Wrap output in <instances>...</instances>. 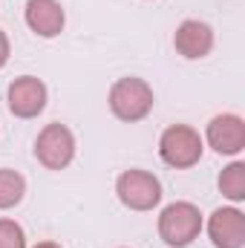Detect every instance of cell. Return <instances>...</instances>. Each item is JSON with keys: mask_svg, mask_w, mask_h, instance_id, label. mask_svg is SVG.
<instances>
[{"mask_svg": "<svg viewBox=\"0 0 245 248\" xmlns=\"http://www.w3.org/2000/svg\"><path fill=\"white\" fill-rule=\"evenodd\" d=\"M219 190L231 202H243L245 199V162H231L219 173Z\"/></svg>", "mask_w": 245, "mask_h": 248, "instance_id": "cell-12", "label": "cell"}, {"mask_svg": "<svg viewBox=\"0 0 245 248\" xmlns=\"http://www.w3.org/2000/svg\"><path fill=\"white\" fill-rule=\"evenodd\" d=\"M205 139H208V144H211L216 153H222V156H237V153H243V147H245V122L237 113L214 116V119L208 122Z\"/></svg>", "mask_w": 245, "mask_h": 248, "instance_id": "cell-7", "label": "cell"}, {"mask_svg": "<svg viewBox=\"0 0 245 248\" xmlns=\"http://www.w3.org/2000/svg\"><path fill=\"white\" fill-rule=\"evenodd\" d=\"M173 46L176 52L187 61H199L214 49V29L205 20H182L176 35H173Z\"/></svg>", "mask_w": 245, "mask_h": 248, "instance_id": "cell-9", "label": "cell"}, {"mask_svg": "<svg viewBox=\"0 0 245 248\" xmlns=\"http://www.w3.org/2000/svg\"><path fill=\"white\" fill-rule=\"evenodd\" d=\"M0 248H26V234L15 219H0Z\"/></svg>", "mask_w": 245, "mask_h": 248, "instance_id": "cell-13", "label": "cell"}, {"mask_svg": "<svg viewBox=\"0 0 245 248\" xmlns=\"http://www.w3.org/2000/svg\"><path fill=\"white\" fill-rule=\"evenodd\" d=\"M26 193V179L12 170V168H0V211L15 208Z\"/></svg>", "mask_w": 245, "mask_h": 248, "instance_id": "cell-11", "label": "cell"}, {"mask_svg": "<svg viewBox=\"0 0 245 248\" xmlns=\"http://www.w3.org/2000/svg\"><path fill=\"white\" fill-rule=\"evenodd\" d=\"M35 248H61V246H58V243H38Z\"/></svg>", "mask_w": 245, "mask_h": 248, "instance_id": "cell-15", "label": "cell"}, {"mask_svg": "<svg viewBox=\"0 0 245 248\" xmlns=\"http://www.w3.org/2000/svg\"><path fill=\"white\" fill-rule=\"evenodd\" d=\"M9 52H12V46H9V38H6V32L0 29V69L9 63Z\"/></svg>", "mask_w": 245, "mask_h": 248, "instance_id": "cell-14", "label": "cell"}, {"mask_svg": "<svg viewBox=\"0 0 245 248\" xmlns=\"http://www.w3.org/2000/svg\"><path fill=\"white\" fill-rule=\"evenodd\" d=\"M116 193H119L122 205L130 211H153L162 202V182L153 173L133 168L116 179Z\"/></svg>", "mask_w": 245, "mask_h": 248, "instance_id": "cell-5", "label": "cell"}, {"mask_svg": "<svg viewBox=\"0 0 245 248\" xmlns=\"http://www.w3.org/2000/svg\"><path fill=\"white\" fill-rule=\"evenodd\" d=\"M202 231V214L193 202H170L159 214V237L170 248L190 246Z\"/></svg>", "mask_w": 245, "mask_h": 248, "instance_id": "cell-3", "label": "cell"}, {"mask_svg": "<svg viewBox=\"0 0 245 248\" xmlns=\"http://www.w3.org/2000/svg\"><path fill=\"white\" fill-rule=\"evenodd\" d=\"M35 159L46 170H63L75 159V136L66 124H46L35 139Z\"/></svg>", "mask_w": 245, "mask_h": 248, "instance_id": "cell-4", "label": "cell"}, {"mask_svg": "<svg viewBox=\"0 0 245 248\" xmlns=\"http://www.w3.org/2000/svg\"><path fill=\"white\" fill-rule=\"evenodd\" d=\"M26 26L38 38H55L63 32L66 15L58 0H26Z\"/></svg>", "mask_w": 245, "mask_h": 248, "instance_id": "cell-10", "label": "cell"}, {"mask_svg": "<svg viewBox=\"0 0 245 248\" xmlns=\"http://www.w3.org/2000/svg\"><path fill=\"white\" fill-rule=\"evenodd\" d=\"M6 104L17 119H35L46 107V84L35 75H20L6 90Z\"/></svg>", "mask_w": 245, "mask_h": 248, "instance_id": "cell-6", "label": "cell"}, {"mask_svg": "<svg viewBox=\"0 0 245 248\" xmlns=\"http://www.w3.org/2000/svg\"><path fill=\"white\" fill-rule=\"evenodd\" d=\"M208 237L216 248H243L245 214L240 208H216L208 219Z\"/></svg>", "mask_w": 245, "mask_h": 248, "instance_id": "cell-8", "label": "cell"}, {"mask_svg": "<svg viewBox=\"0 0 245 248\" xmlns=\"http://www.w3.org/2000/svg\"><path fill=\"white\" fill-rule=\"evenodd\" d=\"M202 136L199 130H193L190 124H170L162 139H159V156L165 165L176 168V170H187L202 159Z\"/></svg>", "mask_w": 245, "mask_h": 248, "instance_id": "cell-2", "label": "cell"}, {"mask_svg": "<svg viewBox=\"0 0 245 248\" xmlns=\"http://www.w3.org/2000/svg\"><path fill=\"white\" fill-rule=\"evenodd\" d=\"M107 104H110V113L119 122L133 124V122H141V119L150 116V110L156 104V95H153V87L144 78L127 75V78H119L110 87Z\"/></svg>", "mask_w": 245, "mask_h": 248, "instance_id": "cell-1", "label": "cell"}]
</instances>
